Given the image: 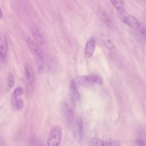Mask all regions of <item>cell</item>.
I'll return each mask as SVG.
<instances>
[{
	"mask_svg": "<svg viewBox=\"0 0 146 146\" xmlns=\"http://www.w3.org/2000/svg\"><path fill=\"white\" fill-rule=\"evenodd\" d=\"M119 17L120 19L125 24L130 26L132 28L137 29L140 26L141 23L133 15L129 14L124 10L118 11Z\"/></svg>",
	"mask_w": 146,
	"mask_h": 146,
	"instance_id": "obj_1",
	"label": "cell"
},
{
	"mask_svg": "<svg viewBox=\"0 0 146 146\" xmlns=\"http://www.w3.org/2000/svg\"><path fill=\"white\" fill-rule=\"evenodd\" d=\"M62 128L59 126L54 127L50 132L47 146H59L62 139Z\"/></svg>",
	"mask_w": 146,
	"mask_h": 146,
	"instance_id": "obj_2",
	"label": "cell"
},
{
	"mask_svg": "<svg viewBox=\"0 0 146 146\" xmlns=\"http://www.w3.org/2000/svg\"><path fill=\"white\" fill-rule=\"evenodd\" d=\"M24 36L26 42L32 53L36 58H37L38 60H43V53L40 47L38 46V44L32 40V39L28 35L25 34Z\"/></svg>",
	"mask_w": 146,
	"mask_h": 146,
	"instance_id": "obj_3",
	"label": "cell"
},
{
	"mask_svg": "<svg viewBox=\"0 0 146 146\" xmlns=\"http://www.w3.org/2000/svg\"><path fill=\"white\" fill-rule=\"evenodd\" d=\"M96 47V40L94 38H91L86 43L84 53L86 58H90L93 55Z\"/></svg>",
	"mask_w": 146,
	"mask_h": 146,
	"instance_id": "obj_4",
	"label": "cell"
},
{
	"mask_svg": "<svg viewBox=\"0 0 146 146\" xmlns=\"http://www.w3.org/2000/svg\"><path fill=\"white\" fill-rule=\"evenodd\" d=\"M69 94H70L71 101L73 104L76 102V101L79 98V93L78 90L76 82L74 79H72L70 83Z\"/></svg>",
	"mask_w": 146,
	"mask_h": 146,
	"instance_id": "obj_5",
	"label": "cell"
},
{
	"mask_svg": "<svg viewBox=\"0 0 146 146\" xmlns=\"http://www.w3.org/2000/svg\"><path fill=\"white\" fill-rule=\"evenodd\" d=\"M7 52V40L4 34H0V59L4 60Z\"/></svg>",
	"mask_w": 146,
	"mask_h": 146,
	"instance_id": "obj_6",
	"label": "cell"
},
{
	"mask_svg": "<svg viewBox=\"0 0 146 146\" xmlns=\"http://www.w3.org/2000/svg\"><path fill=\"white\" fill-rule=\"evenodd\" d=\"M76 80L79 84L84 87H90L95 84L91 74L87 76L83 75L78 76Z\"/></svg>",
	"mask_w": 146,
	"mask_h": 146,
	"instance_id": "obj_7",
	"label": "cell"
},
{
	"mask_svg": "<svg viewBox=\"0 0 146 146\" xmlns=\"http://www.w3.org/2000/svg\"><path fill=\"white\" fill-rule=\"evenodd\" d=\"M31 31L35 42L39 45H43V39L38 26L35 25H32L31 27Z\"/></svg>",
	"mask_w": 146,
	"mask_h": 146,
	"instance_id": "obj_8",
	"label": "cell"
},
{
	"mask_svg": "<svg viewBox=\"0 0 146 146\" xmlns=\"http://www.w3.org/2000/svg\"><path fill=\"white\" fill-rule=\"evenodd\" d=\"M24 68L26 76L29 83L31 85H33L34 83V72L32 68L28 63H25L24 64Z\"/></svg>",
	"mask_w": 146,
	"mask_h": 146,
	"instance_id": "obj_9",
	"label": "cell"
},
{
	"mask_svg": "<svg viewBox=\"0 0 146 146\" xmlns=\"http://www.w3.org/2000/svg\"><path fill=\"white\" fill-rule=\"evenodd\" d=\"M75 132L76 136L79 140H80L83 134V126L82 120L80 117H78L76 120L75 125Z\"/></svg>",
	"mask_w": 146,
	"mask_h": 146,
	"instance_id": "obj_10",
	"label": "cell"
},
{
	"mask_svg": "<svg viewBox=\"0 0 146 146\" xmlns=\"http://www.w3.org/2000/svg\"><path fill=\"white\" fill-rule=\"evenodd\" d=\"M64 112L68 121H72L74 117V108L67 104L64 106Z\"/></svg>",
	"mask_w": 146,
	"mask_h": 146,
	"instance_id": "obj_11",
	"label": "cell"
},
{
	"mask_svg": "<svg viewBox=\"0 0 146 146\" xmlns=\"http://www.w3.org/2000/svg\"><path fill=\"white\" fill-rule=\"evenodd\" d=\"M100 17L102 21L104 22L106 26L111 29L112 27V21L110 18L109 15L107 14V13H106L105 11H102L100 13Z\"/></svg>",
	"mask_w": 146,
	"mask_h": 146,
	"instance_id": "obj_12",
	"label": "cell"
},
{
	"mask_svg": "<svg viewBox=\"0 0 146 146\" xmlns=\"http://www.w3.org/2000/svg\"><path fill=\"white\" fill-rule=\"evenodd\" d=\"M102 39L103 42L104 43V45L106 46L107 48L110 50H112L115 48V46L113 43L112 42L111 39L106 35H102Z\"/></svg>",
	"mask_w": 146,
	"mask_h": 146,
	"instance_id": "obj_13",
	"label": "cell"
},
{
	"mask_svg": "<svg viewBox=\"0 0 146 146\" xmlns=\"http://www.w3.org/2000/svg\"><path fill=\"white\" fill-rule=\"evenodd\" d=\"M145 133L144 132L140 133L138 137L135 140L136 144L138 146H145L146 145V141H145Z\"/></svg>",
	"mask_w": 146,
	"mask_h": 146,
	"instance_id": "obj_14",
	"label": "cell"
},
{
	"mask_svg": "<svg viewBox=\"0 0 146 146\" xmlns=\"http://www.w3.org/2000/svg\"><path fill=\"white\" fill-rule=\"evenodd\" d=\"M114 7L119 11L123 10L124 1L123 0H110Z\"/></svg>",
	"mask_w": 146,
	"mask_h": 146,
	"instance_id": "obj_15",
	"label": "cell"
},
{
	"mask_svg": "<svg viewBox=\"0 0 146 146\" xmlns=\"http://www.w3.org/2000/svg\"><path fill=\"white\" fill-rule=\"evenodd\" d=\"M103 146H120V142L116 139H108L103 141Z\"/></svg>",
	"mask_w": 146,
	"mask_h": 146,
	"instance_id": "obj_16",
	"label": "cell"
},
{
	"mask_svg": "<svg viewBox=\"0 0 146 146\" xmlns=\"http://www.w3.org/2000/svg\"><path fill=\"white\" fill-rule=\"evenodd\" d=\"M14 107L17 110H19L23 107L24 103H23V100L21 98H15L14 100Z\"/></svg>",
	"mask_w": 146,
	"mask_h": 146,
	"instance_id": "obj_17",
	"label": "cell"
},
{
	"mask_svg": "<svg viewBox=\"0 0 146 146\" xmlns=\"http://www.w3.org/2000/svg\"><path fill=\"white\" fill-rule=\"evenodd\" d=\"M91 146H103V141L98 137H92L90 140Z\"/></svg>",
	"mask_w": 146,
	"mask_h": 146,
	"instance_id": "obj_18",
	"label": "cell"
},
{
	"mask_svg": "<svg viewBox=\"0 0 146 146\" xmlns=\"http://www.w3.org/2000/svg\"><path fill=\"white\" fill-rule=\"evenodd\" d=\"M7 81H8V86L10 88H13V87L14 85V78L13 75H12L11 73L8 72V75H7Z\"/></svg>",
	"mask_w": 146,
	"mask_h": 146,
	"instance_id": "obj_19",
	"label": "cell"
},
{
	"mask_svg": "<svg viewBox=\"0 0 146 146\" xmlns=\"http://www.w3.org/2000/svg\"><path fill=\"white\" fill-rule=\"evenodd\" d=\"M92 76V78L94 79V80L95 83H97L98 84H103V81L102 80V78L100 76L96 74H91Z\"/></svg>",
	"mask_w": 146,
	"mask_h": 146,
	"instance_id": "obj_20",
	"label": "cell"
},
{
	"mask_svg": "<svg viewBox=\"0 0 146 146\" xmlns=\"http://www.w3.org/2000/svg\"><path fill=\"white\" fill-rule=\"evenodd\" d=\"M137 30L140 32V33L143 36V37L145 39H146V28H145V27L143 26L141 24L140 26L139 27V28Z\"/></svg>",
	"mask_w": 146,
	"mask_h": 146,
	"instance_id": "obj_21",
	"label": "cell"
},
{
	"mask_svg": "<svg viewBox=\"0 0 146 146\" xmlns=\"http://www.w3.org/2000/svg\"><path fill=\"white\" fill-rule=\"evenodd\" d=\"M23 89L22 87H18L15 88V90L14 91V95L16 97L19 96L23 94Z\"/></svg>",
	"mask_w": 146,
	"mask_h": 146,
	"instance_id": "obj_22",
	"label": "cell"
},
{
	"mask_svg": "<svg viewBox=\"0 0 146 146\" xmlns=\"http://www.w3.org/2000/svg\"><path fill=\"white\" fill-rule=\"evenodd\" d=\"M134 1L140 6H142L143 7L146 6V1L145 0H134Z\"/></svg>",
	"mask_w": 146,
	"mask_h": 146,
	"instance_id": "obj_23",
	"label": "cell"
},
{
	"mask_svg": "<svg viewBox=\"0 0 146 146\" xmlns=\"http://www.w3.org/2000/svg\"><path fill=\"white\" fill-rule=\"evenodd\" d=\"M3 17V13H2V11L1 10V9L0 7V19H1Z\"/></svg>",
	"mask_w": 146,
	"mask_h": 146,
	"instance_id": "obj_24",
	"label": "cell"
}]
</instances>
